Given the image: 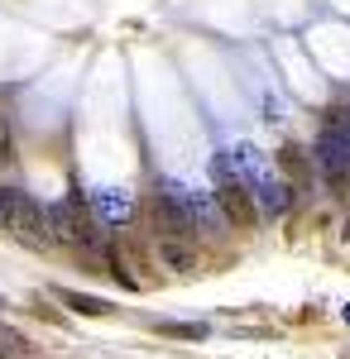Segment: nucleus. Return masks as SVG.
Masks as SVG:
<instances>
[{
    "instance_id": "0eeeda50",
    "label": "nucleus",
    "mask_w": 350,
    "mask_h": 359,
    "mask_svg": "<svg viewBox=\"0 0 350 359\" xmlns=\"http://www.w3.org/2000/svg\"><path fill=\"white\" fill-rule=\"evenodd\" d=\"M58 302L72 306V311H82V316H106L110 311L101 297H86V292H72V287H58Z\"/></svg>"
},
{
    "instance_id": "1a4fd4ad",
    "label": "nucleus",
    "mask_w": 350,
    "mask_h": 359,
    "mask_svg": "<svg viewBox=\"0 0 350 359\" xmlns=\"http://www.w3.org/2000/svg\"><path fill=\"white\" fill-rule=\"evenodd\" d=\"M163 335H202V326H183V321H168Z\"/></svg>"
},
{
    "instance_id": "39448f33",
    "label": "nucleus",
    "mask_w": 350,
    "mask_h": 359,
    "mask_svg": "<svg viewBox=\"0 0 350 359\" xmlns=\"http://www.w3.org/2000/svg\"><path fill=\"white\" fill-rule=\"evenodd\" d=\"M159 264L173 273H188V269H197V254L188 249V240H159Z\"/></svg>"
},
{
    "instance_id": "423d86ee",
    "label": "nucleus",
    "mask_w": 350,
    "mask_h": 359,
    "mask_svg": "<svg viewBox=\"0 0 350 359\" xmlns=\"http://www.w3.org/2000/svg\"><path fill=\"white\" fill-rule=\"evenodd\" d=\"M25 201H29V192H20V187H0V230H15Z\"/></svg>"
},
{
    "instance_id": "7ed1b4c3",
    "label": "nucleus",
    "mask_w": 350,
    "mask_h": 359,
    "mask_svg": "<svg viewBox=\"0 0 350 359\" xmlns=\"http://www.w3.org/2000/svg\"><path fill=\"white\" fill-rule=\"evenodd\" d=\"M20 245H34V249H44V245H53V235H48V206H39L34 196L25 201V211H20V221H15V230H10Z\"/></svg>"
},
{
    "instance_id": "f257e3e1",
    "label": "nucleus",
    "mask_w": 350,
    "mask_h": 359,
    "mask_svg": "<svg viewBox=\"0 0 350 359\" xmlns=\"http://www.w3.org/2000/svg\"><path fill=\"white\" fill-rule=\"evenodd\" d=\"M216 206H221V216L235 225V230H254L259 225V206H254V192L245 187L240 177H235V168L216 163Z\"/></svg>"
},
{
    "instance_id": "9d476101",
    "label": "nucleus",
    "mask_w": 350,
    "mask_h": 359,
    "mask_svg": "<svg viewBox=\"0 0 350 359\" xmlns=\"http://www.w3.org/2000/svg\"><path fill=\"white\" fill-rule=\"evenodd\" d=\"M0 158H10V125L0 120Z\"/></svg>"
},
{
    "instance_id": "f8f14e48",
    "label": "nucleus",
    "mask_w": 350,
    "mask_h": 359,
    "mask_svg": "<svg viewBox=\"0 0 350 359\" xmlns=\"http://www.w3.org/2000/svg\"><path fill=\"white\" fill-rule=\"evenodd\" d=\"M341 235H346V240H350V221H346V230H341Z\"/></svg>"
},
{
    "instance_id": "9b49d317",
    "label": "nucleus",
    "mask_w": 350,
    "mask_h": 359,
    "mask_svg": "<svg viewBox=\"0 0 350 359\" xmlns=\"http://www.w3.org/2000/svg\"><path fill=\"white\" fill-rule=\"evenodd\" d=\"M341 130H350V101H346V111H341Z\"/></svg>"
},
{
    "instance_id": "f03ea898",
    "label": "nucleus",
    "mask_w": 350,
    "mask_h": 359,
    "mask_svg": "<svg viewBox=\"0 0 350 359\" xmlns=\"http://www.w3.org/2000/svg\"><path fill=\"white\" fill-rule=\"evenodd\" d=\"M149 221L163 240H188L197 235V216H192V196H183L178 187H163L149 196Z\"/></svg>"
},
{
    "instance_id": "4468645a",
    "label": "nucleus",
    "mask_w": 350,
    "mask_h": 359,
    "mask_svg": "<svg viewBox=\"0 0 350 359\" xmlns=\"http://www.w3.org/2000/svg\"><path fill=\"white\" fill-rule=\"evenodd\" d=\"M0 359H15V355H0Z\"/></svg>"
},
{
    "instance_id": "ddd939ff",
    "label": "nucleus",
    "mask_w": 350,
    "mask_h": 359,
    "mask_svg": "<svg viewBox=\"0 0 350 359\" xmlns=\"http://www.w3.org/2000/svg\"><path fill=\"white\" fill-rule=\"evenodd\" d=\"M346 321H350V306H346Z\"/></svg>"
},
{
    "instance_id": "20e7f679",
    "label": "nucleus",
    "mask_w": 350,
    "mask_h": 359,
    "mask_svg": "<svg viewBox=\"0 0 350 359\" xmlns=\"http://www.w3.org/2000/svg\"><path fill=\"white\" fill-rule=\"evenodd\" d=\"M317 158H322V172H350V130L326 125L317 139Z\"/></svg>"
},
{
    "instance_id": "6e6552de",
    "label": "nucleus",
    "mask_w": 350,
    "mask_h": 359,
    "mask_svg": "<svg viewBox=\"0 0 350 359\" xmlns=\"http://www.w3.org/2000/svg\"><path fill=\"white\" fill-rule=\"evenodd\" d=\"M278 168H283V172H288V182H293V187H307V158H302V154H297L293 144H288V149H283V154H278Z\"/></svg>"
},
{
    "instance_id": "2eb2a0df",
    "label": "nucleus",
    "mask_w": 350,
    "mask_h": 359,
    "mask_svg": "<svg viewBox=\"0 0 350 359\" xmlns=\"http://www.w3.org/2000/svg\"><path fill=\"white\" fill-rule=\"evenodd\" d=\"M0 306H5V302H0Z\"/></svg>"
}]
</instances>
